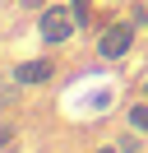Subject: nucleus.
<instances>
[{
    "label": "nucleus",
    "instance_id": "12",
    "mask_svg": "<svg viewBox=\"0 0 148 153\" xmlns=\"http://www.w3.org/2000/svg\"><path fill=\"white\" fill-rule=\"evenodd\" d=\"M0 153H14V144H9V149H0Z\"/></svg>",
    "mask_w": 148,
    "mask_h": 153
},
{
    "label": "nucleus",
    "instance_id": "13",
    "mask_svg": "<svg viewBox=\"0 0 148 153\" xmlns=\"http://www.w3.org/2000/svg\"><path fill=\"white\" fill-rule=\"evenodd\" d=\"M0 10H5V0H0Z\"/></svg>",
    "mask_w": 148,
    "mask_h": 153
},
{
    "label": "nucleus",
    "instance_id": "2",
    "mask_svg": "<svg viewBox=\"0 0 148 153\" xmlns=\"http://www.w3.org/2000/svg\"><path fill=\"white\" fill-rule=\"evenodd\" d=\"M139 47V28L125 19V14H116L111 23H102L97 37H92V56L102 60V65H120V60H130Z\"/></svg>",
    "mask_w": 148,
    "mask_h": 153
},
{
    "label": "nucleus",
    "instance_id": "10",
    "mask_svg": "<svg viewBox=\"0 0 148 153\" xmlns=\"http://www.w3.org/2000/svg\"><path fill=\"white\" fill-rule=\"evenodd\" d=\"M134 93H139V97H148V70H144V74H139V84H134Z\"/></svg>",
    "mask_w": 148,
    "mask_h": 153
},
{
    "label": "nucleus",
    "instance_id": "1",
    "mask_svg": "<svg viewBox=\"0 0 148 153\" xmlns=\"http://www.w3.org/2000/svg\"><path fill=\"white\" fill-rule=\"evenodd\" d=\"M33 33H37V47H51V51H60V47H70L74 37H79V19H74V10H70V0H51L42 14L33 19Z\"/></svg>",
    "mask_w": 148,
    "mask_h": 153
},
{
    "label": "nucleus",
    "instance_id": "7",
    "mask_svg": "<svg viewBox=\"0 0 148 153\" xmlns=\"http://www.w3.org/2000/svg\"><path fill=\"white\" fill-rule=\"evenodd\" d=\"M125 19L134 23L139 33H148V0H130V10H125Z\"/></svg>",
    "mask_w": 148,
    "mask_h": 153
},
{
    "label": "nucleus",
    "instance_id": "8",
    "mask_svg": "<svg viewBox=\"0 0 148 153\" xmlns=\"http://www.w3.org/2000/svg\"><path fill=\"white\" fill-rule=\"evenodd\" d=\"M9 144H18V121L9 111H0V149H9Z\"/></svg>",
    "mask_w": 148,
    "mask_h": 153
},
{
    "label": "nucleus",
    "instance_id": "9",
    "mask_svg": "<svg viewBox=\"0 0 148 153\" xmlns=\"http://www.w3.org/2000/svg\"><path fill=\"white\" fill-rule=\"evenodd\" d=\"M14 5H18V10H23V14H42L46 5H51V0H14Z\"/></svg>",
    "mask_w": 148,
    "mask_h": 153
},
{
    "label": "nucleus",
    "instance_id": "6",
    "mask_svg": "<svg viewBox=\"0 0 148 153\" xmlns=\"http://www.w3.org/2000/svg\"><path fill=\"white\" fill-rule=\"evenodd\" d=\"M111 139H116V149H120V153H144V149H148V134L130 130V125H125V130H116Z\"/></svg>",
    "mask_w": 148,
    "mask_h": 153
},
{
    "label": "nucleus",
    "instance_id": "4",
    "mask_svg": "<svg viewBox=\"0 0 148 153\" xmlns=\"http://www.w3.org/2000/svg\"><path fill=\"white\" fill-rule=\"evenodd\" d=\"M23 93H28V88L14 79V70H0V111H14Z\"/></svg>",
    "mask_w": 148,
    "mask_h": 153
},
{
    "label": "nucleus",
    "instance_id": "3",
    "mask_svg": "<svg viewBox=\"0 0 148 153\" xmlns=\"http://www.w3.org/2000/svg\"><path fill=\"white\" fill-rule=\"evenodd\" d=\"M9 70H14V79L28 88V93H42V88H51V84H56L60 60H56V51H51V47H42V56H18Z\"/></svg>",
    "mask_w": 148,
    "mask_h": 153
},
{
    "label": "nucleus",
    "instance_id": "5",
    "mask_svg": "<svg viewBox=\"0 0 148 153\" xmlns=\"http://www.w3.org/2000/svg\"><path fill=\"white\" fill-rule=\"evenodd\" d=\"M120 116H125V125H130V130H139V134H148V97H130V102H125V111H120Z\"/></svg>",
    "mask_w": 148,
    "mask_h": 153
},
{
    "label": "nucleus",
    "instance_id": "11",
    "mask_svg": "<svg viewBox=\"0 0 148 153\" xmlns=\"http://www.w3.org/2000/svg\"><path fill=\"white\" fill-rule=\"evenodd\" d=\"M92 153H120V149H116V139H111V144H97Z\"/></svg>",
    "mask_w": 148,
    "mask_h": 153
}]
</instances>
